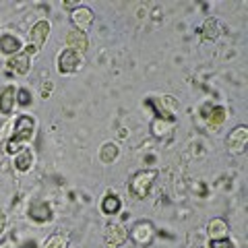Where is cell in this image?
Here are the masks:
<instances>
[{"label":"cell","instance_id":"6da1fadb","mask_svg":"<svg viewBox=\"0 0 248 248\" xmlns=\"http://www.w3.org/2000/svg\"><path fill=\"white\" fill-rule=\"evenodd\" d=\"M33 133H35V120H33V116H27V114L19 116V118L15 120L13 135H11V139L4 145V151L9 153V155L19 153L23 147H25L31 141V139H33Z\"/></svg>","mask_w":248,"mask_h":248},{"label":"cell","instance_id":"7a4b0ae2","mask_svg":"<svg viewBox=\"0 0 248 248\" xmlns=\"http://www.w3.org/2000/svg\"><path fill=\"white\" fill-rule=\"evenodd\" d=\"M157 180V170H139L128 180V195L135 201H143L149 197L153 184Z\"/></svg>","mask_w":248,"mask_h":248},{"label":"cell","instance_id":"3957f363","mask_svg":"<svg viewBox=\"0 0 248 248\" xmlns=\"http://www.w3.org/2000/svg\"><path fill=\"white\" fill-rule=\"evenodd\" d=\"M155 234H157V232H155V226L149 219H139V221H135V226L128 230V240L139 248H147L153 244Z\"/></svg>","mask_w":248,"mask_h":248},{"label":"cell","instance_id":"277c9868","mask_svg":"<svg viewBox=\"0 0 248 248\" xmlns=\"http://www.w3.org/2000/svg\"><path fill=\"white\" fill-rule=\"evenodd\" d=\"M81 64H83L81 54L75 52V50H68V48L62 50L56 58V68H58L60 75H73V73L79 71Z\"/></svg>","mask_w":248,"mask_h":248},{"label":"cell","instance_id":"5b68a950","mask_svg":"<svg viewBox=\"0 0 248 248\" xmlns=\"http://www.w3.org/2000/svg\"><path fill=\"white\" fill-rule=\"evenodd\" d=\"M246 145H248V126L246 124H240L236 126L232 133H228L226 137V147L232 155H240L246 151Z\"/></svg>","mask_w":248,"mask_h":248},{"label":"cell","instance_id":"8992f818","mask_svg":"<svg viewBox=\"0 0 248 248\" xmlns=\"http://www.w3.org/2000/svg\"><path fill=\"white\" fill-rule=\"evenodd\" d=\"M128 240V230L122 223H108L104 232V244L106 248H120Z\"/></svg>","mask_w":248,"mask_h":248},{"label":"cell","instance_id":"52a82bcc","mask_svg":"<svg viewBox=\"0 0 248 248\" xmlns=\"http://www.w3.org/2000/svg\"><path fill=\"white\" fill-rule=\"evenodd\" d=\"M48 35H50V21L40 19L33 27H31V31H29L27 46H31V48H35L37 52H40L44 48V44L48 42Z\"/></svg>","mask_w":248,"mask_h":248},{"label":"cell","instance_id":"ba28073f","mask_svg":"<svg viewBox=\"0 0 248 248\" xmlns=\"http://www.w3.org/2000/svg\"><path fill=\"white\" fill-rule=\"evenodd\" d=\"M93 19H95V13H93L89 6L85 4H79L77 9L71 13V23L77 31H83V33H87V29L93 25Z\"/></svg>","mask_w":248,"mask_h":248},{"label":"cell","instance_id":"9c48e42d","mask_svg":"<svg viewBox=\"0 0 248 248\" xmlns=\"http://www.w3.org/2000/svg\"><path fill=\"white\" fill-rule=\"evenodd\" d=\"M207 236H209V240L230 238V223L226 217H211V219L207 221Z\"/></svg>","mask_w":248,"mask_h":248},{"label":"cell","instance_id":"30bf717a","mask_svg":"<svg viewBox=\"0 0 248 248\" xmlns=\"http://www.w3.org/2000/svg\"><path fill=\"white\" fill-rule=\"evenodd\" d=\"M27 215H29V219L35 221V223H48L54 217L52 207L46 203V201H35V203H31Z\"/></svg>","mask_w":248,"mask_h":248},{"label":"cell","instance_id":"8fae6325","mask_svg":"<svg viewBox=\"0 0 248 248\" xmlns=\"http://www.w3.org/2000/svg\"><path fill=\"white\" fill-rule=\"evenodd\" d=\"M15 106H17V87L15 85H6L0 89V114L11 116Z\"/></svg>","mask_w":248,"mask_h":248},{"label":"cell","instance_id":"7c38bea8","mask_svg":"<svg viewBox=\"0 0 248 248\" xmlns=\"http://www.w3.org/2000/svg\"><path fill=\"white\" fill-rule=\"evenodd\" d=\"M23 52V42L21 37H17L15 33H2L0 35V54L6 58L15 56V54Z\"/></svg>","mask_w":248,"mask_h":248},{"label":"cell","instance_id":"4fadbf2b","mask_svg":"<svg viewBox=\"0 0 248 248\" xmlns=\"http://www.w3.org/2000/svg\"><path fill=\"white\" fill-rule=\"evenodd\" d=\"M6 66H9L11 73L23 77L31 71V56H27L25 52H19V54H15V56L6 58Z\"/></svg>","mask_w":248,"mask_h":248},{"label":"cell","instance_id":"5bb4252c","mask_svg":"<svg viewBox=\"0 0 248 248\" xmlns=\"http://www.w3.org/2000/svg\"><path fill=\"white\" fill-rule=\"evenodd\" d=\"M64 42H66L68 50H75L79 54L89 50V37H87V33H83V31H77V29L68 31L66 37H64Z\"/></svg>","mask_w":248,"mask_h":248},{"label":"cell","instance_id":"9a60e30c","mask_svg":"<svg viewBox=\"0 0 248 248\" xmlns=\"http://www.w3.org/2000/svg\"><path fill=\"white\" fill-rule=\"evenodd\" d=\"M174 126H176V120H168V118H153L151 120V135L155 139H168L170 135L174 133Z\"/></svg>","mask_w":248,"mask_h":248},{"label":"cell","instance_id":"2e32d148","mask_svg":"<svg viewBox=\"0 0 248 248\" xmlns=\"http://www.w3.org/2000/svg\"><path fill=\"white\" fill-rule=\"evenodd\" d=\"M199 33H201V40H203V42H213L221 33V23L217 21L215 17H207L203 21V25H201Z\"/></svg>","mask_w":248,"mask_h":248},{"label":"cell","instance_id":"e0dca14e","mask_svg":"<svg viewBox=\"0 0 248 248\" xmlns=\"http://www.w3.org/2000/svg\"><path fill=\"white\" fill-rule=\"evenodd\" d=\"M13 166L17 172L21 174H27L31 168H33V151L27 149V147H23L19 153H15V159H13Z\"/></svg>","mask_w":248,"mask_h":248},{"label":"cell","instance_id":"ac0fdd59","mask_svg":"<svg viewBox=\"0 0 248 248\" xmlns=\"http://www.w3.org/2000/svg\"><path fill=\"white\" fill-rule=\"evenodd\" d=\"M99 209H102L104 215H116V213H120L122 199L118 195H114V192H108V195L102 199V203H99Z\"/></svg>","mask_w":248,"mask_h":248},{"label":"cell","instance_id":"d6986e66","mask_svg":"<svg viewBox=\"0 0 248 248\" xmlns=\"http://www.w3.org/2000/svg\"><path fill=\"white\" fill-rule=\"evenodd\" d=\"M118 155H120L118 145L112 141H108L99 147V161H102V164H114V161L118 159Z\"/></svg>","mask_w":248,"mask_h":248},{"label":"cell","instance_id":"ffe728a7","mask_svg":"<svg viewBox=\"0 0 248 248\" xmlns=\"http://www.w3.org/2000/svg\"><path fill=\"white\" fill-rule=\"evenodd\" d=\"M68 244V238L64 232H52V234L44 240L42 248H66Z\"/></svg>","mask_w":248,"mask_h":248},{"label":"cell","instance_id":"44dd1931","mask_svg":"<svg viewBox=\"0 0 248 248\" xmlns=\"http://www.w3.org/2000/svg\"><path fill=\"white\" fill-rule=\"evenodd\" d=\"M205 118H207L209 124L217 126V124H221L223 120H226V110H223L221 106H217V108H213V112H211V114H207V116H205Z\"/></svg>","mask_w":248,"mask_h":248},{"label":"cell","instance_id":"7402d4cb","mask_svg":"<svg viewBox=\"0 0 248 248\" xmlns=\"http://www.w3.org/2000/svg\"><path fill=\"white\" fill-rule=\"evenodd\" d=\"M31 102H33V99H31V91L25 87H19L17 89V104L27 108V106H31Z\"/></svg>","mask_w":248,"mask_h":248},{"label":"cell","instance_id":"603a6c76","mask_svg":"<svg viewBox=\"0 0 248 248\" xmlns=\"http://www.w3.org/2000/svg\"><path fill=\"white\" fill-rule=\"evenodd\" d=\"M209 248H236V244L230 238H221V240H209Z\"/></svg>","mask_w":248,"mask_h":248},{"label":"cell","instance_id":"cb8c5ba5","mask_svg":"<svg viewBox=\"0 0 248 248\" xmlns=\"http://www.w3.org/2000/svg\"><path fill=\"white\" fill-rule=\"evenodd\" d=\"M0 248H17L13 238H0Z\"/></svg>","mask_w":248,"mask_h":248},{"label":"cell","instance_id":"d4e9b609","mask_svg":"<svg viewBox=\"0 0 248 248\" xmlns=\"http://www.w3.org/2000/svg\"><path fill=\"white\" fill-rule=\"evenodd\" d=\"M4 232H6V215L0 213V238L4 236Z\"/></svg>","mask_w":248,"mask_h":248},{"label":"cell","instance_id":"484cf974","mask_svg":"<svg viewBox=\"0 0 248 248\" xmlns=\"http://www.w3.org/2000/svg\"><path fill=\"white\" fill-rule=\"evenodd\" d=\"M21 248H37V244L33 242V240H29V242H27V244H23Z\"/></svg>","mask_w":248,"mask_h":248}]
</instances>
